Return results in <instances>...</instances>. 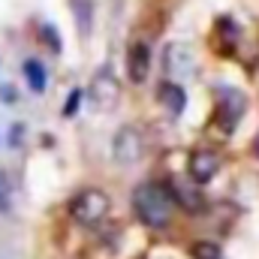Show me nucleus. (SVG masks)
Returning <instances> with one entry per match:
<instances>
[{
  "mask_svg": "<svg viewBox=\"0 0 259 259\" xmlns=\"http://www.w3.org/2000/svg\"><path fill=\"white\" fill-rule=\"evenodd\" d=\"M133 208L139 214V220L145 226H154V229H163L169 223V214H172V196L166 187L160 184H139L136 193H133Z\"/></svg>",
  "mask_w": 259,
  "mask_h": 259,
  "instance_id": "obj_1",
  "label": "nucleus"
},
{
  "mask_svg": "<svg viewBox=\"0 0 259 259\" xmlns=\"http://www.w3.org/2000/svg\"><path fill=\"white\" fill-rule=\"evenodd\" d=\"M109 208H112V202H109V196L103 193V190H81V193L69 202V214H72L81 226H97V223H103L106 214H109Z\"/></svg>",
  "mask_w": 259,
  "mask_h": 259,
  "instance_id": "obj_2",
  "label": "nucleus"
},
{
  "mask_svg": "<svg viewBox=\"0 0 259 259\" xmlns=\"http://www.w3.org/2000/svg\"><path fill=\"white\" fill-rule=\"evenodd\" d=\"M142 148H145L142 133L136 127H121L118 136H115V142H112V157H115V163H121V166H133V163H139Z\"/></svg>",
  "mask_w": 259,
  "mask_h": 259,
  "instance_id": "obj_3",
  "label": "nucleus"
},
{
  "mask_svg": "<svg viewBox=\"0 0 259 259\" xmlns=\"http://www.w3.org/2000/svg\"><path fill=\"white\" fill-rule=\"evenodd\" d=\"M163 66H166V72H169L172 78H187L196 69L193 46H187V42H172V46H166V52H163Z\"/></svg>",
  "mask_w": 259,
  "mask_h": 259,
  "instance_id": "obj_4",
  "label": "nucleus"
},
{
  "mask_svg": "<svg viewBox=\"0 0 259 259\" xmlns=\"http://www.w3.org/2000/svg\"><path fill=\"white\" fill-rule=\"evenodd\" d=\"M118 97H121L118 81L112 78L109 69H100V72L94 75V81H91V100H94V109H100V112H112V109L118 106Z\"/></svg>",
  "mask_w": 259,
  "mask_h": 259,
  "instance_id": "obj_5",
  "label": "nucleus"
},
{
  "mask_svg": "<svg viewBox=\"0 0 259 259\" xmlns=\"http://www.w3.org/2000/svg\"><path fill=\"white\" fill-rule=\"evenodd\" d=\"M217 115H220L223 127L232 130L235 121L244 115V97L238 91H232V88H220V94H217Z\"/></svg>",
  "mask_w": 259,
  "mask_h": 259,
  "instance_id": "obj_6",
  "label": "nucleus"
},
{
  "mask_svg": "<svg viewBox=\"0 0 259 259\" xmlns=\"http://www.w3.org/2000/svg\"><path fill=\"white\" fill-rule=\"evenodd\" d=\"M148 69H151V55H148V46L145 42H133L127 52V75L130 81L142 84L148 78Z\"/></svg>",
  "mask_w": 259,
  "mask_h": 259,
  "instance_id": "obj_7",
  "label": "nucleus"
},
{
  "mask_svg": "<svg viewBox=\"0 0 259 259\" xmlns=\"http://www.w3.org/2000/svg\"><path fill=\"white\" fill-rule=\"evenodd\" d=\"M217 157L211 154V151H196L193 157H190V181L196 184H205V181H211L214 175H217Z\"/></svg>",
  "mask_w": 259,
  "mask_h": 259,
  "instance_id": "obj_8",
  "label": "nucleus"
},
{
  "mask_svg": "<svg viewBox=\"0 0 259 259\" xmlns=\"http://www.w3.org/2000/svg\"><path fill=\"white\" fill-rule=\"evenodd\" d=\"M160 103H163V109H166L172 118H178V115L184 112V106H187V97H184V91H181L175 81H166V84L160 88Z\"/></svg>",
  "mask_w": 259,
  "mask_h": 259,
  "instance_id": "obj_9",
  "label": "nucleus"
},
{
  "mask_svg": "<svg viewBox=\"0 0 259 259\" xmlns=\"http://www.w3.org/2000/svg\"><path fill=\"white\" fill-rule=\"evenodd\" d=\"M169 196H172V202L178 199V202H181L184 208H190V211H202V196L196 193V190H190L187 184H181V181L172 184V193Z\"/></svg>",
  "mask_w": 259,
  "mask_h": 259,
  "instance_id": "obj_10",
  "label": "nucleus"
},
{
  "mask_svg": "<svg viewBox=\"0 0 259 259\" xmlns=\"http://www.w3.org/2000/svg\"><path fill=\"white\" fill-rule=\"evenodd\" d=\"M24 75H27V81H30V88H33L36 94L46 88V69H42V64L27 61V64H24Z\"/></svg>",
  "mask_w": 259,
  "mask_h": 259,
  "instance_id": "obj_11",
  "label": "nucleus"
},
{
  "mask_svg": "<svg viewBox=\"0 0 259 259\" xmlns=\"http://www.w3.org/2000/svg\"><path fill=\"white\" fill-rule=\"evenodd\" d=\"M91 0H72V9H75V15H78V27H81V33H88L91 30Z\"/></svg>",
  "mask_w": 259,
  "mask_h": 259,
  "instance_id": "obj_12",
  "label": "nucleus"
},
{
  "mask_svg": "<svg viewBox=\"0 0 259 259\" xmlns=\"http://www.w3.org/2000/svg\"><path fill=\"white\" fill-rule=\"evenodd\" d=\"M9 208H12V187H9L6 172H0V214H6Z\"/></svg>",
  "mask_w": 259,
  "mask_h": 259,
  "instance_id": "obj_13",
  "label": "nucleus"
},
{
  "mask_svg": "<svg viewBox=\"0 0 259 259\" xmlns=\"http://www.w3.org/2000/svg\"><path fill=\"white\" fill-rule=\"evenodd\" d=\"M196 259H220V253H217L214 244H199L196 247Z\"/></svg>",
  "mask_w": 259,
  "mask_h": 259,
  "instance_id": "obj_14",
  "label": "nucleus"
},
{
  "mask_svg": "<svg viewBox=\"0 0 259 259\" xmlns=\"http://www.w3.org/2000/svg\"><path fill=\"white\" fill-rule=\"evenodd\" d=\"M78 100H81V91H72V94L66 97V109H64V115H75V112H78Z\"/></svg>",
  "mask_w": 259,
  "mask_h": 259,
  "instance_id": "obj_15",
  "label": "nucleus"
},
{
  "mask_svg": "<svg viewBox=\"0 0 259 259\" xmlns=\"http://www.w3.org/2000/svg\"><path fill=\"white\" fill-rule=\"evenodd\" d=\"M55 33H58L55 27H42V39H46V42H52V49H55V52H61V42H58V36H55Z\"/></svg>",
  "mask_w": 259,
  "mask_h": 259,
  "instance_id": "obj_16",
  "label": "nucleus"
}]
</instances>
